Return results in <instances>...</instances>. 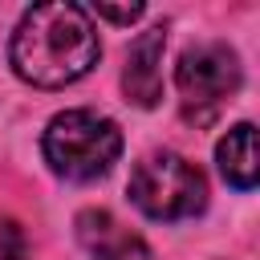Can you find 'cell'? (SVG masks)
Listing matches in <instances>:
<instances>
[{
    "instance_id": "3957f363",
    "label": "cell",
    "mask_w": 260,
    "mask_h": 260,
    "mask_svg": "<svg viewBox=\"0 0 260 260\" xmlns=\"http://www.w3.org/2000/svg\"><path fill=\"white\" fill-rule=\"evenodd\" d=\"M130 199L150 219H187V215L203 211L207 183H203L199 167H191L187 158L162 150V154H150V158H142L134 167V175H130Z\"/></svg>"
},
{
    "instance_id": "5b68a950",
    "label": "cell",
    "mask_w": 260,
    "mask_h": 260,
    "mask_svg": "<svg viewBox=\"0 0 260 260\" xmlns=\"http://www.w3.org/2000/svg\"><path fill=\"white\" fill-rule=\"evenodd\" d=\"M77 240L98 260H154V252L146 248V240L134 236L130 228H122L102 207H89V211L77 215Z\"/></svg>"
},
{
    "instance_id": "ba28073f",
    "label": "cell",
    "mask_w": 260,
    "mask_h": 260,
    "mask_svg": "<svg viewBox=\"0 0 260 260\" xmlns=\"http://www.w3.org/2000/svg\"><path fill=\"white\" fill-rule=\"evenodd\" d=\"M0 260H24V232L12 219H0Z\"/></svg>"
},
{
    "instance_id": "6da1fadb",
    "label": "cell",
    "mask_w": 260,
    "mask_h": 260,
    "mask_svg": "<svg viewBox=\"0 0 260 260\" xmlns=\"http://www.w3.org/2000/svg\"><path fill=\"white\" fill-rule=\"evenodd\" d=\"M93 61H98V32L85 8L77 4L65 0L37 4L20 16L12 32V69L41 89H57L85 77Z\"/></svg>"
},
{
    "instance_id": "9c48e42d",
    "label": "cell",
    "mask_w": 260,
    "mask_h": 260,
    "mask_svg": "<svg viewBox=\"0 0 260 260\" xmlns=\"http://www.w3.org/2000/svg\"><path fill=\"white\" fill-rule=\"evenodd\" d=\"M93 12H98V16H106V20L130 24V20H138L146 8H142V4H93Z\"/></svg>"
},
{
    "instance_id": "7a4b0ae2",
    "label": "cell",
    "mask_w": 260,
    "mask_h": 260,
    "mask_svg": "<svg viewBox=\"0 0 260 260\" xmlns=\"http://www.w3.org/2000/svg\"><path fill=\"white\" fill-rule=\"evenodd\" d=\"M122 154V134L110 118L93 110H65L45 130V158L57 175L73 183H89L114 167Z\"/></svg>"
},
{
    "instance_id": "277c9868",
    "label": "cell",
    "mask_w": 260,
    "mask_h": 260,
    "mask_svg": "<svg viewBox=\"0 0 260 260\" xmlns=\"http://www.w3.org/2000/svg\"><path fill=\"white\" fill-rule=\"evenodd\" d=\"M175 85L187 102V118L207 122L211 110L240 89V61L228 45H195L179 57Z\"/></svg>"
},
{
    "instance_id": "52a82bcc",
    "label": "cell",
    "mask_w": 260,
    "mask_h": 260,
    "mask_svg": "<svg viewBox=\"0 0 260 260\" xmlns=\"http://www.w3.org/2000/svg\"><path fill=\"white\" fill-rule=\"evenodd\" d=\"M215 158H219V171H223V179H228L232 187H240V191L256 187V175H260V158H256V126H252V122L232 126V130L219 138Z\"/></svg>"
},
{
    "instance_id": "8992f818",
    "label": "cell",
    "mask_w": 260,
    "mask_h": 260,
    "mask_svg": "<svg viewBox=\"0 0 260 260\" xmlns=\"http://www.w3.org/2000/svg\"><path fill=\"white\" fill-rule=\"evenodd\" d=\"M162 45H167V32L162 24L142 32L130 53H126V69H122V85H126V98L134 106H154L162 98Z\"/></svg>"
}]
</instances>
